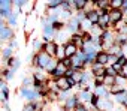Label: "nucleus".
<instances>
[{
    "mask_svg": "<svg viewBox=\"0 0 127 111\" xmlns=\"http://www.w3.org/2000/svg\"><path fill=\"white\" fill-rule=\"evenodd\" d=\"M94 93L100 98V99H105V98H109V89H106L105 86H102V87H97V89H94Z\"/></svg>",
    "mask_w": 127,
    "mask_h": 111,
    "instance_id": "4468645a",
    "label": "nucleus"
},
{
    "mask_svg": "<svg viewBox=\"0 0 127 111\" xmlns=\"http://www.w3.org/2000/svg\"><path fill=\"white\" fill-rule=\"evenodd\" d=\"M105 77H114V78H117L118 74L115 72V69H114L112 66H106V75H105Z\"/></svg>",
    "mask_w": 127,
    "mask_h": 111,
    "instance_id": "412c9836",
    "label": "nucleus"
},
{
    "mask_svg": "<svg viewBox=\"0 0 127 111\" xmlns=\"http://www.w3.org/2000/svg\"><path fill=\"white\" fill-rule=\"evenodd\" d=\"M76 95H78V98H79V102H81V104H90V102H91V98H93V92L79 90Z\"/></svg>",
    "mask_w": 127,
    "mask_h": 111,
    "instance_id": "9d476101",
    "label": "nucleus"
},
{
    "mask_svg": "<svg viewBox=\"0 0 127 111\" xmlns=\"http://www.w3.org/2000/svg\"><path fill=\"white\" fill-rule=\"evenodd\" d=\"M64 45H66V57H67V59H73L75 56L78 54V51H79V50H78L72 42H69V41H67Z\"/></svg>",
    "mask_w": 127,
    "mask_h": 111,
    "instance_id": "f8f14e48",
    "label": "nucleus"
},
{
    "mask_svg": "<svg viewBox=\"0 0 127 111\" xmlns=\"http://www.w3.org/2000/svg\"><path fill=\"white\" fill-rule=\"evenodd\" d=\"M85 12H87V20H88L93 26H94V24H99V20H100V12H99V9L90 8V9H87Z\"/></svg>",
    "mask_w": 127,
    "mask_h": 111,
    "instance_id": "39448f33",
    "label": "nucleus"
},
{
    "mask_svg": "<svg viewBox=\"0 0 127 111\" xmlns=\"http://www.w3.org/2000/svg\"><path fill=\"white\" fill-rule=\"evenodd\" d=\"M20 65H21V60H20L18 57H15V62H14V66H12L11 69H12L14 72H17V71L20 69Z\"/></svg>",
    "mask_w": 127,
    "mask_h": 111,
    "instance_id": "b1692460",
    "label": "nucleus"
},
{
    "mask_svg": "<svg viewBox=\"0 0 127 111\" xmlns=\"http://www.w3.org/2000/svg\"><path fill=\"white\" fill-rule=\"evenodd\" d=\"M124 0H111V9H123Z\"/></svg>",
    "mask_w": 127,
    "mask_h": 111,
    "instance_id": "6ab92c4d",
    "label": "nucleus"
},
{
    "mask_svg": "<svg viewBox=\"0 0 127 111\" xmlns=\"http://www.w3.org/2000/svg\"><path fill=\"white\" fill-rule=\"evenodd\" d=\"M66 30H67L70 35L81 33V21H79L76 17H72V18L66 23Z\"/></svg>",
    "mask_w": 127,
    "mask_h": 111,
    "instance_id": "7ed1b4c3",
    "label": "nucleus"
},
{
    "mask_svg": "<svg viewBox=\"0 0 127 111\" xmlns=\"http://www.w3.org/2000/svg\"><path fill=\"white\" fill-rule=\"evenodd\" d=\"M0 39L2 41H9V42L14 39V29L9 27L8 24H5L3 20H2V26H0Z\"/></svg>",
    "mask_w": 127,
    "mask_h": 111,
    "instance_id": "f03ea898",
    "label": "nucleus"
},
{
    "mask_svg": "<svg viewBox=\"0 0 127 111\" xmlns=\"http://www.w3.org/2000/svg\"><path fill=\"white\" fill-rule=\"evenodd\" d=\"M17 21H18V15L11 14L9 18H8V26H9V27H15V26H17Z\"/></svg>",
    "mask_w": 127,
    "mask_h": 111,
    "instance_id": "aec40b11",
    "label": "nucleus"
},
{
    "mask_svg": "<svg viewBox=\"0 0 127 111\" xmlns=\"http://www.w3.org/2000/svg\"><path fill=\"white\" fill-rule=\"evenodd\" d=\"M109 17H111L112 29H114V26H115V24H118V23L124 21V14H123V11H121V9H111Z\"/></svg>",
    "mask_w": 127,
    "mask_h": 111,
    "instance_id": "20e7f679",
    "label": "nucleus"
},
{
    "mask_svg": "<svg viewBox=\"0 0 127 111\" xmlns=\"http://www.w3.org/2000/svg\"><path fill=\"white\" fill-rule=\"evenodd\" d=\"M115 101H117V104H120V105H123V107H127V92H124V93L115 96Z\"/></svg>",
    "mask_w": 127,
    "mask_h": 111,
    "instance_id": "a211bd4d",
    "label": "nucleus"
},
{
    "mask_svg": "<svg viewBox=\"0 0 127 111\" xmlns=\"http://www.w3.org/2000/svg\"><path fill=\"white\" fill-rule=\"evenodd\" d=\"M43 111H52V110H49V108H45V110H43Z\"/></svg>",
    "mask_w": 127,
    "mask_h": 111,
    "instance_id": "bb28decb",
    "label": "nucleus"
},
{
    "mask_svg": "<svg viewBox=\"0 0 127 111\" xmlns=\"http://www.w3.org/2000/svg\"><path fill=\"white\" fill-rule=\"evenodd\" d=\"M94 63H99L102 66H109V54L106 51H100L97 54V59H96Z\"/></svg>",
    "mask_w": 127,
    "mask_h": 111,
    "instance_id": "9b49d317",
    "label": "nucleus"
},
{
    "mask_svg": "<svg viewBox=\"0 0 127 111\" xmlns=\"http://www.w3.org/2000/svg\"><path fill=\"white\" fill-rule=\"evenodd\" d=\"M57 50H58V45H57L54 41H52V42H48V44H45V45H43V51H45L48 56H51L52 59H55Z\"/></svg>",
    "mask_w": 127,
    "mask_h": 111,
    "instance_id": "1a4fd4ad",
    "label": "nucleus"
},
{
    "mask_svg": "<svg viewBox=\"0 0 127 111\" xmlns=\"http://www.w3.org/2000/svg\"><path fill=\"white\" fill-rule=\"evenodd\" d=\"M12 51H14V48H11V47H5V48L2 50V59H3V62H8L9 59L14 57V56H12Z\"/></svg>",
    "mask_w": 127,
    "mask_h": 111,
    "instance_id": "2eb2a0df",
    "label": "nucleus"
},
{
    "mask_svg": "<svg viewBox=\"0 0 127 111\" xmlns=\"http://www.w3.org/2000/svg\"><path fill=\"white\" fill-rule=\"evenodd\" d=\"M69 42H72L78 50H82V48H84V45H85V42H84V39H82V35H81V33H75V35H72V36L69 38Z\"/></svg>",
    "mask_w": 127,
    "mask_h": 111,
    "instance_id": "6e6552de",
    "label": "nucleus"
},
{
    "mask_svg": "<svg viewBox=\"0 0 127 111\" xmlns=\"http://www.w3.org/2000/svg\"><path fill=\"white\" fill-rule=\"evenodd\" d=\"M61 3H63V0H49V2H46V8L48 9H58V8H61Z\"/></svg>",
    "mask_w": 127,
    "mask_h": 111,
    "instance_id": "f3484780",
    "label": "nucleus"
},
{
    "mask_svg": "<svg viewBox=\"0 0 127 111\" xmlns=\"http://www.w3.org/2000/svg\"><path fill=\"white\" fill-rule=\"evenodd\" d=\"M0 89H2V93H8V92H9L8 83H6L5 80H0Z\"/></svg>",
    "mask_w": 127,
    "mask_h": 111,
    "instance_id": "4be33fe9",
    "label": "nucleus"
},
{
    "mask_svg": "<svg viewBox=\"0 0 127 111\" xmlns=\"http://www.w3.org/2000/svg\"><path fill=\"white\" fill-rule=\"evenodd\" d=\"M63 63H64V65H66V66H67L69 69H70V68L73 66V60H72V59H67V57H66L64 60H63Z\"/></svg>",
    "mask_w": 127,
    "mask_h": 111,
    "instance_id": "393cba45",
    "label": "nucleus"
},
{
    "mask_svg": "<svg viewBox=\"0 0 127 111\" xmlns=\"http://www.w3.org/2000/svg\"><path fill=\"white\" fill-rule=\"evenodd\" d=\"M90 72L93 74V77H105L106 75V66H102L99 63H93L90 66Z\"/></svg>",
    "mask_w": 127,
    "mask_h": 111,
    "instance_id": "0eeeda50",
    "label": "nucleus"
},
{
    "mask_svg": "<svg viewBox=\"0 0 127 111\" xmlns=\"http://www.w3.org/2000/svg\"><path fill=\"white\" fill-rule=\"evenodd\" d=\"M88 0H73V9L75 12H82V11H87V6H88Z\"/></svg>",
    "mask_w": 127,
    "mask_h": 111,
    "instance_id": "ddd939ff",
    "label": "nucleus"
},
{
    "mask_svg": "<svg viewBox=\"0 0 127 111\" xmlns=\"http://www.w3.org/2000/svg\"><path fill=\"white\" fill-rule=\"evenodd\" d=\"M54 81H55V86H57V89H58L60 92L72 90V86H70V83H69V78H66V77H61V78L54 80Z\"/></svg>",
    "mask_w": 127,
    "mask_h": 111,
    "instance_id": "423d86ee",
    "label": "nucleus"
},
{
    "mask_svg": "<svg viewBox=\"0 0 127 111\" xmlns=\"http://www.w3.org/2000/svg\"><path fill=\"white\" fill-rule=\"evenodd\" d=\"M118 65H121L123 68L127 66V56H120L118 57Z\"/></svg>",
    "mask_w": 127,
    "mask_h": 111,
    "instance_id": "5701e85b",
    "label": "nucleus"
},
{
    "mask_svg": "<svg viewBox=\"0 0 127 111\" xmlns=\"http://www.w3.org/2000/svg\"><path fill=\"white\" fill-rule=\"evenodd\" d=\"M124 75H126V77H127V66H126V68H124Z\"/></svg>",
    "mask_w": 127,
    "mask_h": 111,
    "instance_id": "a878e982",
    "label": "nucleus"
},
{
    "mask_svg": "<svg viewBox=\"0 0 127 111\" xmlns=\"http://www.w3.org/2000/svg\"><path fill=\"white\" fill-rule=\"evenodd\" d=\"M124 92H127V89H126V87H121V86H118V84H115V86H112V87L109 89V93H111L112 96H118V95H121V93H124Z\"/></svg>",
    "mask_w": 127,
    "mask_h": 111,
    "instance_id": "dca6fc26",
    "label": "nucleus"
},
{
    "mask_svg": "<svg viewBox=\"0 0 127 111\" xmlns=\"http://www.w3.org/2000/svg\"><path fill=\"white\" fill-rule=\"evenodd\" d=\"M12 9H14V2L12 0H2L0 2V15H2V20L3 18H9V15L12 14Z\"/></svg>",
    "mask_w": 127,
    "mask_h": 111,
    "instance_id": "f257e3e1",
    "label": "nucleus"
}]
</instances>
